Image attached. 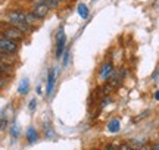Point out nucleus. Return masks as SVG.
I'll use <instances>...</instances> for the list:
<instances>
[{"label":"nucleus","mask_w":159,"mask_h":150,"mask_svg":"<svg viewBox=\"0 0 159 150\" xmlns=\"http://www.w3.org/2000/svg\"><path fill=\"white\" fill-rule=\"evenodd\" d=\"M142 150H153V149H152V147H149V146H143Z\"/></svg>","instance_id":"5701e85b"},{"label":"nucleus","mask_w":159,"mask_h":150,"mask_svg":"<svg viewBox=\"0 0 159 150\" xmlns=\"http://www.w3.org/2000/svg\"><path fill=\"white\" fill-rule=\"evenodd\" d=\"M6 18H7V21H9V24L11 25H13L15 28H18L21 33H24V34H27V33H30L31 31V28L33 27H30L28 24L25 22V18H24V13L19 11H11L6 13Z\"/></svg>","instance_id":"f257e3e1"},{"label":"nucleus","mask_w":159,"mask_h":150,"mask_svg":"<svg viewBox=\"0 0 159 150\" xmlns=\"http://www.w3.org/2000/svg\"><path fill=\"white\" fill-rule=\"evenodd\" d=\"M35 106H37V100H35V99H33V100L30 102V104H28L30 110H31V112H34V110H35Z\"/></svg>","instance_id":"a211bd4d"},{"label":"nucleus","mask_w":159,"mask_h":150,"mask_svg":"<svg viewBox=\"0 0 159 150\" xmlns=\"http://www.w3.org/2000/svg\"><path fill=\"white\" fill-rule=\"evenodd\" d=\"M155 99H156V100H159V91L155 93Z\"/></svg>","instance_id":"393cba45"},{"label":"nucleus","mask_w":159,"mask_h":150,"mask_svg":"<svg viewBox=\"0 0 159 150\" xmlns=\"http://www.w3.org/2000/svg\"><path fill=\"white\" fill-rule=\"evenodd\" d=\"M55 82H56V69H55V68H50V69H49V74H47V90H46L49 97L52 96V93L55 90Z\"/></svg>","instance_id":"39448f33"},{"label":"nucleus","mask_w":159,"mask_h":150,"mask_svg":"<svg viewBox=\"0 0 159 150\" xmlns=\"http://www.w3.org/2000/svg\"><path fill=\"white\" fill-rule=\"evenodd\" d=\"M153 150H159V143H158V144H155V146H153Z\"/></svg>","instance_id":"a878e982"},{"label":"nucleus","mask_w":159,"mask_h":150,"mask_svg":"<svg viewBox=\"0 0 159 150\" xmlns=\"http://www.w3.org/2000/svg\"><path fill=\"white\" fill-rule=\"evenodd\" d=\"M5 84H6V80L2 77V75H0V88H3V87H5Z\"/></svg>","instance_id":"412c9836"},{"label":"nucleus","mask_w":159,"mask_h":150,"mask_svg":"<svg viewBox=\"0 0 159 150\" xmlns=\"http://www.w3.org/2000/svg\"><path fill=\"white\" fill-rule=\"evenodd\" d=\"M106 150H114V146H112V144H109V146H106Z\"/></svg>","instance_id":"b1692460"},{"label":"nucleus","mask_w":159,"mask_h":150,"mask_svg":"<svg viewBox=\"0 0 159 150\" xmlns=\"http://www.w3.org/2000/svg\"><path fill=\"white\" fill-rule=\"evenodd\" d=\"M31 3L34 6H37V5H46V0H31Z\"/></svg>","instance_id":"6ab92c4d"},{"label":"nucleus","mask_w":159,"mask_h":150,"mask_svg":"<svg viewBox=\"0 0 159 150\" xmlns=\"http://www.w3.org/2000/svg\"><path fill=\"white\" fill-rule=\"evenodd\" d=\"M24 18H25V22L28 24L30 27H35L37 24H39V18L35 16L33 12H28V13H24Z\"/></svg>","instance_id":"9b49d317"},{"label":"nucleus","mask_w":159,"mask_h":150,"mask_svg":"<svg viewBox=\"0 0 159 150\" xmlns=\"http://www.w3.org/2000/svg\"><path fill=\"white\" fill-rule=\"evenodd\" d=\"M6 118H2V119H0V130H2V128H5L6 127Z\"/></svg>","instance_id":"aec40b11"},{"label":"nucleus","mask_w":159,"mask_h":150,"mask_svg":"<svg viewBox=\"0 0 159 150\" xmlns=\"http://www.w3.org/2000/svg\"><path fill=\"white\" fill-rule=\"evenodd\" d=\"M63 66H66L68 65V62H69V49H65V52H63Z\"/></svg>","instance_id":"dca6fc26"},{"label":"nucleus","mask_w":159,"mask_h":150,"mask_svg":"<svg viewBox=\"0 0 159 150\" xmlns=\"http://www.w3.org/2000/svg\"><path fill=\"white\" fill-rule=\"evenodd\" d=\"M119 128H121V124H119L118 119H111L108 124V130L111 133H118Z\"/></svg>","instance_id":"ddd939ff"},{"label":"nucleus","mask_w":159,"mask_h":150,"mask_svg":"<svg viewBox=\"0 0 159 150\" xmlns=\"http://www.w3.org/2000/svg\"><path fill=\"white\" fill-rule=\"evenodd\" d=\"M2 65H3V62H2V59H0V68H2Z\"/></svg>","instance_id":"bb28decb"},{"label":"nucleus","mask_w":159,"mask_h":150,"mask_svg":"<svg viewBox=\"0 0 159 150\" xmlns=\"http://www.w3.org/2000/svg\"><path fill=\"white\" fill-rule=\"evenodd\" d=\"M0 53H2V49H0Z\"/></svg>","instance_id":"c85d7f7f"},{"label":"nucleus","mask_w":159,"mask_h":150,"mask_svg":"<svg viewBox=\"0 0 159 150\" xmlns=\"http://www.w3.org/2000/svg\"><path fill=\"white\" fill-rule=\"evenodd\" d=\"M25 137H27V141L30 144H34L35 141L39 140V133L34 127H28L27 128V133H25Z\"/></svg>","instance_id":"6e6552de"},{"label":"nucleus","mask_w":159,"mask_h":150,"mask_svg":"<svg viewBox=\"0 0 159 150\" xmlns=\"http://www.w3.org/2000/svg\"><path fill=\"white\" fill-rule=\"evenodd\" d=\"M112 72H114V65L111 64V62H105V64L102 65V68H100L99 77H100V80L108 81L109 77L112 75Z\"/></svg>","instance_id":"423d86ee"},{"label":"nucleus","mask_w":159,"mask_h":150,"mask_svg":"<svg viewBox=\"0 0 159 150\" xmlns=\"http://www.w3.org/2000/svg\"><path fill=\"white\" fill-rule=\"evenodd\" d=\"M77 13H78L80 18L87 19V18H89V13H90V11H89L87 5H84V3H80V5L77 6Z\"/></svg>","instance_id":"f8f14e48"},{"label":"nucleus","mask_w":159,"mask_h":150,"mask_svg":"<svg viewBox=\"0 0 159 150\" xmlns=\"http://www.w3.org/2000/svg\"><path fill=\"white\" fill-rule=\"evenodd\" d=\"M49 11H50V9H49V6H47V5H37V6H34V11H33V13H34L39 19H43V18L47 16Z\"/></svg>","instance_id":"0eeeda50"},{"label":"nucleus","mask_w":159,"mask_h":150,"mask_svg":"<svg viewBox=\"0 0 159 150\" xmlns=\"http://www.w3.org/2000/svg\"><path fill=\"white\" fill-rule=\"evenodd\" d=\"M28 91H30V80L27 78V77H24L22 80L19 81V86H18V93H19V94H22V96H25Z\"/></svg>","instance_id":"1a4fd4ad"},{"label":"nucleus","mask_w":159,"mask_h":150,"mask_svg":"<svg viewBox=\"0 0 159 150\" xmlns=\"http://www.w3.org/2000/svg\"><path fill=\"white\" fill-rule=\"evenodd\" d=\"M35 90H37V93H39V94H41V86H37V88H35Z\"/></svg>","instance_id":"4be33fe9"},{"label":"nucleus","mask_w":159,"mask_h":150,"mask_svg":"<svg viewBox=\"0 0 159 150\" xmlns=\"http://www.w3.org/2000/svg\"><path fill=\"white\" fill-rule=\"evenodd\" d=\"M43 133H44V137L46 139H55L56 137V133H55V130L53 127L50 125V122H44L43 124Z\"/></svg>","instance_id":"9d476101"},{"label":"nucleus","mask_w":159,"mask_h":150,"mask_svg":"<svg viewBox=\"0 0 159 150\" xmlns=\"http://www.w3.org/2000/svg\"><path fill=\"white\" fill-rule=\"evenodd\" d=\"M109 103H111V97H109V96H105V97H103V100L100 102V108H105V106H106V104H109Z\"/></svg>","instance_id":"f3484780"},{"label":"nucleus","mask_w":159,"mask_h":150,"mask_svg":"<svg viewBox=\"0 0 159 150\" xmlns=\"http://www.w3.org/2000/svg\"><path fill=\"white\" fill-rule=\"evenodd\" d=\"M11 135L13 137V139H16L18 135H19V125H18L16 122H13L11 127Z\"/></svg>","instance_id":"4468645a"},{"label":"nucleus","mask_w":159,"mask_h":150,"mask_svg":"<svg viewBox=\"0 0 159 150\" xmlns=\"http://www.w3.org/2000/svg\"><path fill=\"white\" fill-rule=\"evenodd\" d=\"M0 49L5 55H15L18 52V43L6 37H0Z\"/></svg>","instance_id":"20e7f679"},{"label":"nucleus","mask_w":159,"mask_h":150,"mask_svg":"<svg viewBox=\"0 0 159 150\" xmlns=\"http://www.w3.org/2000/svg\"><path fill=\"white\" fill-rule=\"evenodd\" d=\"M65 47H66V35H65L63 28L61 27V28L57 29V33H56V52H55V56H56L57 59L63 55Z\"/></svg>","instance_id":"7ed1b4c3"},{"label":"nucleus","mask_w":159,"mask_h":150,"mask_svg":"<svg viewBox=\"0 0 159 150\" xmlns=\"http://www.w3.org/2000/svg\"><path fill=\"white\" fill-rule=\"evenodd\" d=\"M2 34H3V37H6V38H9V40H13V41H21L24 38V33H21L18 28H15L13 25H6V27H3L2 28Z\"/></svg>","instance_id":"f03ea898"},{"label":"nucleus","mask_w":159,"mask_h":150,"mask_svg":"<svg viewBox=\"0 0 159 150\" xmlns=\"http://www.w3.org/2000/svg\"><path fill=\"white\" fill-rule=\"evenodd\" d=\"M130 150H137V149H131V147H130Z\"/></svg>","instance_id":"cd10ccee"},{"label":"nucleus","mask_w":159,"mask_h":150,"mask_svg":"<svg viewBox=\"0 0 159 150\" xmlns=\"http://www.w3.org/2000/svg\"><path fill=\"white\" fill-rule=\"evenodd\" d=\"M46 5L49 6V9H55L59 6V0H46Z\"/></svg>","instance_id":"2eb2a0df"},{"label":"nucleus","mask_w":159,"mask_h":150,"mask_svg":"<svg viewBox=\"0 0 159 150\" xmlns=\"http://www.w3.org/2000/svg\"><path fill=\"white\" fill-rule=\"evenodd\" d=\"M119 150H121V149H119Z\"/></svg>","instance_id":"c756f323"}]
</instances>
